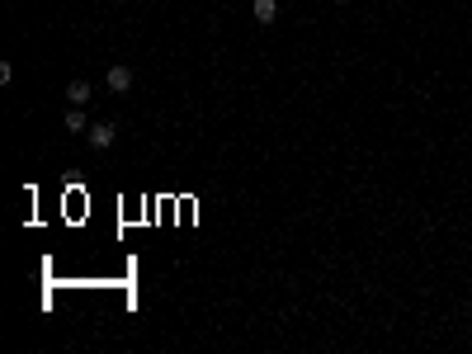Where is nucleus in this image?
<instances>
[{
    "instance_id": "nucleus-1",
    "label": "nucleus",
    "mask_w": 472,
    "mask_h": 354,
    "mask_svg": "<svg viewBox=\"0 0 472 354\" xmlns=\"http://www.w3.org/2000/svg\"><path fill=\"white\" fill-rule=\"evenodd\" d=\"M104 90H109V94H128V90H132V66H109Z\"/></svg>"
},
{
    "instance_id": "nucleus-5",
    "label": "nucleus",
    "mask_w": 472,
    "mask_h": 354,
    "mask_svg": "<svg viewBox=\"0 0 472 354\" xmlns=\"http://www.w3.org/2000/svg\"><path fill=\"white\" fill-rule=\"evenodd\" d=\"M255 24H274V19H279V0H255Z\"/></svg>"
},
{
    "instance_id": "nucleus-2",
    "label": "nucleus",
    "mask_w": 472,
    "mask_h": 354,
    "mask_svg": "<svg viewBox=\"0 0 472 354\" xmlns=\"http://www.w3.org/2000/svg\"><path fill=\"white\" fill-rule=\"evenodd\" d=\"M85 138H90V147H94V152H104V147H113L118 128H113V123H90V133H85Z\"/></svg>"
},
{
    "instance_id": "nucleus-4",
    "label": "nucleus",
    "mask_w": 472,
    "mask_h": 354,
    "mask_svg": "<svg viewBox=\"0 0 472 354\" xmlns=\"http://www.w3.org/2000/svg\"><path fill=\"white\" fill-rule=\"evenodd\" d=\"M66 133H90V118H85V104L66 109Z\"/></svg>"
},
{
    "instance_id": "nucleus-3",
    "label": "nucleus",
    "mask_w": 472,
    "mask_h": 354,
    "mask_svg": "<svg viewBox=\"0 0 472 354\" xmlns=\"http://www.w3.org/2000/svg\"><path fill=\"white\" fill-rule=\"evenodd\" d=\"M66 99H71V104H90L94 85H90V80H71V85H66Z\"/></svg>"
}]
</instances>
